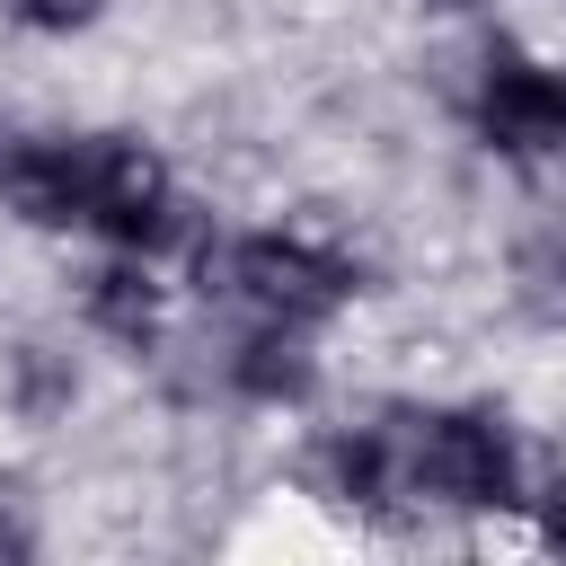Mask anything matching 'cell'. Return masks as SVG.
<instances>
[{
	"label": "cell",
	"mask_w": 566,
	"mask_h": 566,
	"mask_svg": "<svg viewBox=\"0 0 566 566\" xmlns=\"http://www.w3.org/2000/svg\"><path fill=\"white\" fill-rule=\"evenodd\" d=\"M504 283H513V310H522V318H539V327H566V221H539V230H522V239H513V265H504Z\"/></svg>",
	"instance_id": "9c48e42d"
},
{
	"label": "cell",
	"mask_w": 566,
	"mask_h": 566,
	"mask_svg": "<svg viewBox=\"0 0 566 566\" xmlns=\"http://www.w3.org/2000/svg\"><path fill=\"white\" fill-rule=\"evenodd\" d=\"M407 504L424 513H504L522 504V451L495 407H416L398 416Z\"/></svg>",
	"instance_id": "7a4b0ae2"
},
{
	"label": "cell",
	"mask_w": 566,
	"mask_h": 566,
	"mask_svg": "<svg viewBox=\"0 0 566 566\" xmlns=\"http://www.w3.org/2000/svg\"><path fill=\"white\" fill-rule=\"evenodd\" d=\"M80 230L133 256H168L186 248L195 212L177 195V168L142 133H80Z\"/></svg>",
	"instance_id": "3957f363"
},
{
	"label": "cell",
	"mask_w": 566,
	"mask_h": 566,
	"mask_svg": "<svg viewBox=\"0 0 566 566\" xmlns=\"http://www.w3.org/2000/svg\"><path fill=\"white\" fill-rule=\"evenodd\" d=\"M71 398H80V371H71V354H53L44 336L9 345V407H18L27 424H53Z\"/></svg>",
	"instance_id": "30bf717a"
},
{
	"label": "cell",
	"mask_w": 566,
	"mask_h": 566,
	"mask_svg": "<svg viewBox=\"0 0 566 566\" xmlns=\"http://www.w3.org/2000/svg\"><path fill=\"white\" fill-rule=\"evenodd\" d=\"M301 478H310V495H318V504H336V513H371V522H380L389 504H407L398 416H371V424H327V433L310 442Z\"/></svg>",
	"instance_id": "5b68a950"
},
{
	"label": "cell",
	"mask_w": 566,
	"mask_h": 566,
	"mask_svg": "<svg viewBox=\"0 0 566 566\" xmlns=\"http://www.w3.org/2000/svg\"><path fill=\"white\" fill-rule=\"evenodd\" d=\"M186 283L221 310L248 318H283V327H318L363 292V265L310 230H186Z\"/></svg>",
	"instance_id": "6da1fadb"
},
{
	"label": "cell",
	"mask_w": 566,
	"mask_h": 566,
	"mask_svg": "<svg viewBox=\"0 0 566 566\" xmlns=\"http://www.w3.org/2000/svg\"><path fill=\"white\" fill-rule=\"evenodd\" d=\"M424 9H433V18H478L486 0H424Z\"/></svg>",
	"instance_id": "5bb4252c"
},
{
	"label": "cell",
	"mask_w": 566,
	"mask_h": 566,
	"mask_svg": "<svg viewBox=\"0 0 566 566\" xmlns=\"http://www.w3.org/2000/svg\"><path fill=\"white\" fill-rule=\"evenodd\" d=\"M35 557V522L18 504V486H0V566H27Z\"/></svg>",
	"instance_id": "7c38bea8"
},
{
	"label": "cell",
	"mask_w": 566,
	"mask_h": 566,
	"mask_svg": "<svg viewBox=\"0 0 566 566\" xmlns=\"http://www.w3.org/2000/svg\"><path fill=\"white\" fill-rule=\"evenodd\" d=\"M469 124L495 159L513 168H566V71L522 53V44H495L469 80Z\"/></svg>",
	"instance_id": "277c9868"
},
{
	"label": "cell",
	"mask_w": 566,
	"mask_h": 566,
	"mask_svg": "<svg viewBox=\"0 0 566 566\" xmlns=\"http://www.w3.org/2000/svg\"><path fill=\"white\" fill-rule=\"evenodd\" d=\"M221 380H230L248 407H310V389H318L310 327L248 318V336H230V354H221Z\"/></svg>",
	"instance_id": "ba28073f"
},
{
	"label": "cell",
	"mask_w": 566,
	"mask_h": 566,
	"mask_svg": "<svg viewBox=\"0 0 566 566\" xmlns=\"http://www.w3.org/2000/svg\"><path fill=\"white\" fill-rule=\"evenodd\" d=\"M539 548H557V557H566V469L539 486Z\"/></svg>",
	"instance_id": "4fadbf2b"
},
{
	"label": "cell",
	"mask_w": 566,
	"mask_h": 566,
	"mask_svg": "<svg viewBox=\"0 0 566 566\" xmlns=\"http://www.w3.org/2000/svg\"><path fill=\"white\" fill-rule=\"evenodd\" d=\"M9 18H18L27 35H80V27L106 18V0H9Z\"/></svg>",
	"instance_id": "8fae6325"
},
{
	"label": "cell",
	"mask_w": 566,
	"mask_h": 566,
	"mask_svg": "<svg viewBox=\"0 0 566 566\" xmlns=\"http://www.w3.org/2000/svg\"><path fill=\"white\" fill-rule=\"evenodd\" d=\"M80 318H88V336H106L124 354H159V336H168V283L150 274V256L106 248L80 274Z\"/></svg>",
	"instance_id": "52a82bcc"
},
{
	"label": "cell",
	"mask_w": 566,
	"mask_h": 566,
	"mask_svg": "<svg viewBox=\"0 0 566 566\" xmlns=\"http://www.w3.org/2000/svg\"><path fill=\"white\" fill-rule=\"evenodd\" d=\"M0 212L27 230H80V142L0 115Z\"/></svg>",
	"instance_id": "8992f818"
}]
</instances>
